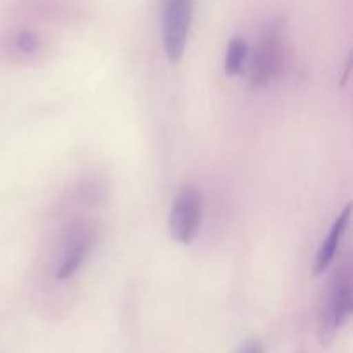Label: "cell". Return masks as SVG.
<instances>
[{
    "label": "cell",
    "mask_w": 353,
    "mask_h": 353,
    "mask_svg": "<svg viewBox=\"0 0 353 353\" xmlns=\"http://www.w3.org/2000/svg\"><path fill=\"white\" fill-rule=\"evenodd\" d=\"M352 278L348 269H341L334 274L330 290L323 300L319 317V333L323 343H330L338 330L348 323L352 316Z\"/></svg>",
    "instance_id": "6da1fadb"
},
{
    "label": "cell",
    "mask_w": 353,
    "mask_h": 353,
    "mask_svg": "<svg viewBox=\"0 0 353 353\" xmlns=\"http://www.w3.org/2000/svg\"><path fill=\"white\" fill-rule=\"evenodd\" d=\"M285 68V40L283 30L278 24H271L262 33L255 45L250 59V85L252 88H265Z\"/></svg>",
    "instance_id": "7a4b0ae2"
},
{
    "label": "cell",
    "mask_w": 353,
    "mask_h": 353,
    "mask_svg": "<svg viewBox=\"0 0 353 353\" xmlns=\"http://www.w3.org/2000/svg\"><path fill=\"white\" fill-rule=\"evenodd\" d=\"M195 0H164L162 3V41L172 64L181 61L188 43Z\"/></svg>",
    "instance_id": "3957f363"
},
{
    "label": "cell",
    "mask_w": 353,
    "mask_h": 353,
    "mask_svg": "<svg viewBox=\"0 0 353 353\" xmlns=\"http://www.w3.org/2000/svg\"><path fill=\"white\" fill-rule=\"evenodd\" d=\"M202 224V195L200 190L192 183H186L179 188L171 214H169V233L174 241L190 245L199 236Z\"/></svg>",
    "instance_id": "277c9868"
},
{
    "label": "cell",
    "mask_w": 353,
    "mask_h": 353,
    "mask_svg": "<svg viewBox=\"0 0 353 353\" xmlns=\"http://www.w3.org/2000/svg\"><path fill=\"white\" fill-rule=\"evenodd\" d=\"M350 214H352V205L348 203L345 207L343 212L338 216V219L334 221L333 228H331L330 234L324 238V241L321 243L319 252L316 255V262H314V274L321 276L323 272H326L330 269V265L333 264L334 257H336V252L340 248L341 238H343L345 231H347L348 221H350Z\"/></svg>",
    "instance_id": "5b68a950"
},
{
    "label": "cell",
    "mask_w": 353,
    "mask_h": 353,
    "mask_svg": "<svg viewBox=\"0 0 353 353\" xmlns=\"http://www.w3.org/2000/svg\"><path fill=\"white\" fill-rule=\"evenodd\" d=\"M90 248H92V241L88 236L78 238L76 241H72L71 247H69L68 254H65L64 261L59 265L57 269V279H69L78 272V269L81 268V264L85 262V259L88 257Z\"/></svg>",
    "instance_id": "8992f818"
},
{
    "label": "cell",
    "mask_w": 353,
    "mask_h": 353,
    "mask_svg": "<svg viewBox=\"0 0 353 353\" xmlns=\"http://www.w3.org/2000/svg\"><path fill=\"white\" fill-rule=\"evenodd\" d=\"M248 55V45L245 38L234 37L228 43L226 57H224V72L226 76H238L243 72L245 61Z\"/></svg>",
    "instance_id": "52a82bcc"
},
{
    "label": "cell",
    "mask_w": 353,
    "mask_h": 353,
    "mask_svg": "<svg viewBox=\"0 0 353 353\" xmlns=\"http://www.w3.org/2000/svg\"><path fill=\"white\" fill-rule=\"evenodd\" d=\"M234 353H265V347L261 340L257 338H252V340H247L240 348H238Z\"/></svg>",
    "instance_id": "ba28073f"
},
{
    "label": "cell",
    "mask_w": 353,
    "mask_h": 353,
    "mask_svg": "<svg viewBox=\"0 0 353 353\" xmlns=\"http://www.w3.org/2000/svg\"><path fill=\"white\" fill-rule=\"evenodd\" d=\"M37 45H38L37 38H34L31 33H21L19 37H17V47H19L23 52H33L34 48H37Z\"/></svg>",
    "instance_id": "9c48e42d"
}]
</instances>
